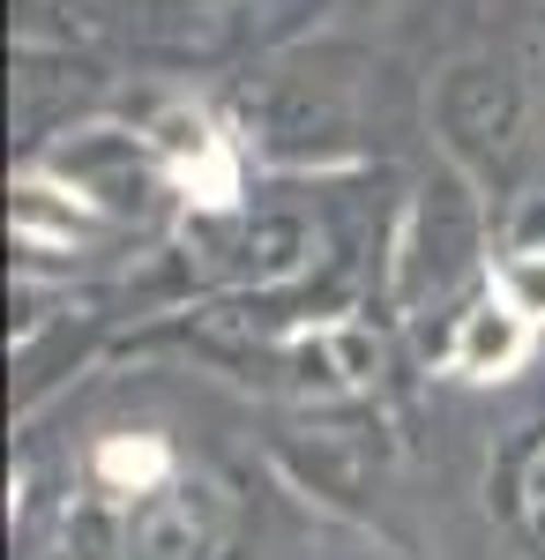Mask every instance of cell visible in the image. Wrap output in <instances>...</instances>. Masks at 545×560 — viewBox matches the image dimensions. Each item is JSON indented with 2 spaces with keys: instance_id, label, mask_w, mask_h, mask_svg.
I'll use <instances>...</instances> for the list:
<instances>
[{
  "instance_id": "1",
  "label": "cell",
  "mask_w": 545,
  "mask_h": 560,
  "mask_svg": "<svg viewBox=\"0 0 545 560\" xmlns=\"http://www.w3.org/2000/svg\"><path fill=\"white\" fill-rule=\"evenodd\" d=\"M433 135L449 165L478 187H501L531 150V83L494 52H463L433 75Z\"/></svg>"
},
{
  "instance_id": "2",
  "label": "cell",
  "mask_w": 545,
  "mask_h": 560,
  "mask_svg": "<svg viewBox=\"0 0 545 560\" xmlns=\"http://www.w3.org/2000/svg\"><path fill=\"white\" fill-rule=\"evenodd\" d=\"M478 269H494V255H486V195L463 165H441L396 224V306L449 300Z\"/></svg>"
},
{
  "instance_id": "3",
  "label": "cell",
  "mask_w": 545,
  "mask_h": 560,
  "mask_svg": "<svg viewBox=\"0 0 545 560\" xmlns=\"http://www.w3.org/2000/svg\"><path fill=\"white\" fill-rule=\"evenodd\" d=\"M247 142L269 165H314V173H329V165H351L367 150V113H359V97H351L344 75L299 60V68L269 75L247 97Z\"/></svg>"
},
{
  "instance_id": "4",
  "label": "cell",
  "mask_w": 545,
  "mask_h": 560,
  "mask_svg": "<svg viewBox=\"0 0 545 560\" xmlns=\"http://www.w3.org/2000/svg\"><path fill=\"white\" fill-rule=\"evenodd\" d=\"M45 173L68 179V187H76L83 202H97L113 224H142V217L158 210V195L172 187L158 142H150V135H127V128H76L45 158Z\"/></svg>"
},
{
  "instance_id": "5",
  "label": "cell",
  "mask_w": 545,
  "mask_h": 560,
  "mask_svg": "<svg viewBox=\"0 0 545 560\" xmlns=\"http://www.w3.org/2000/svg\"><path fill=\"white\" fill-rule=\"evenodd\" d=\"M538 345V322L531 314H515V306L486 284V300H471L456 314V337H449V366L471 374V382H508L523 359Z\"/></svg>"
},
{
  "instance_id": "6",
  "label": "cell",
  "mask_w": 545,
  "mask_h": 560,
  "mask_svg": "<svg viewBox=\"0 0 545 560\" xmlns=\"http://www.w3.org/2000/svg\"><path fill=\"white\" fill-rule=\"evenodd\" d=\"M314 224H306V210H285V202H269V210H247L240 224H232V240H224V255H232V269L247 277V284H292V277H306L314 269Z\"/></svg>"
},
{
  "instance_id": "7",
  "label": "cell",
  "mask_w": 545,
  "mask_h": 560,
  "mask_svg": "<svg viewBox=\"0 0 545 560\" xmlns=\"http://www.w3.org/2000/svg\"><path fill=\"white\" fill-rule=\"evenodd\" d=\"M150 142L172 179H195V165H224V135L210 128V113H187V105H165L150 120Z\"/></svg>"
},
{
  "instance_id": "8",
  "label": "cell",
  "mask_w": 545,
  "mask_h": 560,
  "mask_svg": "<svg viewBox=\"0 0 545 560\" xmlns=\"http://www.w3.org/2000/svg\"><path fill=\"white\" fill-rule=\"evenodd\" d=\"M486 284H494L515 314H531V322L545 329V247H515V240H501V255H494V269H486Z\"/></svg>"
},
{
  "instance_id": "9",
  "label": "cell",
  "mask_w": 545,
  "mask_h": 560,
  "mask_svg": "<svg viewBox=\"0 0 545 560\" xmlns=\"http://www.w3.org/2000/svg\"><path fill=\"white\" fill-rule=\"evenodd\" d=\"M501 240H515V247H545V187L515 195V210H508V232H501Z\"/></svg>"
},
{
  "instance_id": "10",
  "label": "cell",
  "mask_w": 545,
  "mask_h": 560,
  "mask_svg": "<svg viewBox=\"0 0 545 560\" xmlns=\"http://www.w3.org/2000/svg\"><path fill=\"white\" fill-rule=\"evenodd\" d=\"M359 8H404V0H359Z\"/></svg>"
}]
</instances>
